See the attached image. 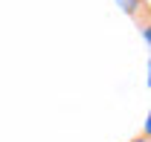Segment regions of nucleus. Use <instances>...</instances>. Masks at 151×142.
Instances as JSON below:
<instances>
[{
    "label": "nucleus",
    "instance_id": "obj_5",
    "mask_svg": "<svg viewBox=\"0 0 151 142\" xmlns=\"http://www.w3.org/2000/svg\"><path fill=\"white\" fill-rule=\"evenodd\" d=\"M148 72H151V67H148ZM148 84H151V75H148Z\"/></svg>",
    "mask_w": 151,
    "mask_h": 142
},
{
    "label": "nucleus",
    "instance_id": "obj_1",
    "mask_svg": "<svg viewBox=\"0 0 151 142\" xmlns=\"http://www.w3.org/2000/svg\"><path fill=\"white\" fill-rule=\"evenodd\" d=\"M116 3H119L122 12L139 26V32L151 26V6H148V0H116Z\"/></svg>",
    "mask_w": 151,
    "mask_h": 142
},
{
    "label": "nucleus",
    "instance_id": "obj_3",
    "mask_svg": "<svg viewBox=\"0 0 151 142\" xmlns=\"http://www.w3.org/2000/svg\"><path fill=\"white\" fill-rule=\"evenodd\" d=\"M131 142H151V139H148V136H145V133H139V136H134Z\"/></svg>",
    "mask_w": 151,
    "mask_h": 142
},
{
    "label": "nucleus",
    "instance_id": "obj_2",
    "mask_svg": "<svg viewBox=\"0 0 151 142\" xmlns=\"http://www.w3.org/2000/svg\"><path fill=\"white\" fill-rule=\"evenodd\" d=\"M142 133H145V136L151 139V110H148V122H145V131H142Z\"/></svg>",
    "mask_w": 151,
    "mask_h": 142
},
{
    "label": "nucleus",
    "instance_id": "obj_4",
    "mask_svg": "<svg viewBox=\"0 0 151 142\" xmlns=\"http://www.w3.org/2000/svg\"><path fill=\"white\" fill-rule=\"evenodd\" d=\"M142 38H145V41L151 44V26H148V29H142Z\"/></svg>",
    "mask_w": 151,
    "mask_h": 142
}]
</instances>
